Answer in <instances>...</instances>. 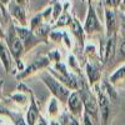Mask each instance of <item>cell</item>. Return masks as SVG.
Here are the masks:
<instances>
[{
	"mask_svg": "<svg viewBox=\"0 0 125 125\" xmlns=\"http://www.w3.org/2000/svg\"><path fill=\"white\" fill-rule=\"evenodd\" d=\"M45 83L49 85L50 90L53 91L58 98H60V99H62V100L66 99V96H68V90L62 88L59 83H56L54 79H51V78H45Z\"/></svg>",
	"mask_w": 125,
	"mask_h": 125,
	"instance_id": "6da1fadb",
	"label": "cell"
},
{
	"mask_svg": "<svg viewBox=\"0 0 125 125\" xmlns=\"http://www.w3.org/2000/svg\"><path fill=\"white\" fill-rule=\"evenodd\" d=\"M99 105H100V114H101V121L103 125H106L108 118H109V113H110V106H109V101L108 99L104 96V94H99Z\"/></svg>",
	"mask_w": 125,
	"mask_h": 125,
	"instance_id": "7a4b0ae2",
	"label": "cell"
},
{
	"mask_svg": "<svg viewBox=\"0 0 125 125\" xmlns=\"http://www.w3.org/2000/svg\"><path fill=\"white\" fill-rule=\"evenodd\" d=\"M69 108L71 109L73 113H79L80 108H81V103H80V98L76 93L71 94L69 98Z\"/></svg>",
	"mask_w": 125,
	"mask_h": 125,
	"instance_id": "3957f363",
	"label": "cell"
},
{
	"mask_svg": "<svg viewBox=\"0 0 125 125\" xmlns=\"http://www.w3.org/2000/svg\"><path fill=\"white\" fill-rule=\"evenodd\" d=\"M85 28H86L88 31L99 28V24H98V21H96V18H95V15H94V11H93L91 8H90V11H89V15H88V20H86Z\"/></svg>",
	"mask_w": 125,
	"mask_h": 125,
	"instance_id": "277c9868",
	"label": "cell"
},
{
	"mask_svg": "<svg viewBox=\"0 0 125 125\" xmlns=\"http://www.w3.org/2000/svg\"><path fill=\"white\" fill-rule=\"evenodd\" d=\"M36 118H38V110H36V106L34 103H31V108L29 109L28 111V118H26V121H28V125H34L35 121H36Z\"/></svg>",
	"mask_w": 125,
	"mask_h": 125,
	"instance_id": "5b68a950",
	"label": "cell"
},
{
	"mask_svg": "<svg viewBox=\"0 0 125 125\" xmlns=\"http://www.w3.org/2000/svg\"><path fill=\"white\" fill-rule=\"evenodd\" d=\"M106 23H108V30H109V33L115 30V28H116L115 15H114V13L110 11V10H108V11H106Z\"/></svg>",
	"mask_w": 125,
	"mask_h": 125,
	"instance_id": "8992f818",
	"label": "cell"
},
{
	"mask_svg": "<svg viewBox=\"0 0 125 125\" xmlns=\"http://www.w3.org/2000/svg\"><path fill=\"white\" fill-rule=\"evenodd\" d=\"M84 100H85V106H86V110L88 113H90L91 115L96 116V106H95V103H94L93 98L90 96H84Z\"/></svg>",
	"mask_w": 125,
	"mask_h": 125,
	"instance_id": "52a82bcc",
	"label": "cell"
},
{
	"mask_svg": "<svg viewBox=\"0 0 125 125\" xmlns=\"http://www.w3.org/2000/svg\"><path fill=\"white\" fill-rule=\"evenodd\" d=\"M21 50H23V45L21 43H20V40L19 39H15L11 41V53L14 54V56H18L20 53H21Z\"/></svg>",
	"mask_w": 125,
	"mask_h": 125,
	"instance_id": "ba28073f",
	"label": "cell"
},
{
	"mask_svg": "<svg viewBox=\"0 0 125 125\" xmlns=\"http://www.w3.org/2000/svg\"><path fill=\"white\" fill-rule=\"evenodd\" d=\"M0 56H1V60H3V62H4L5 68L9 69V65H10V58H9V55H8V53H6L5 48H4L1 44H0Z\"/></svg>",
	"mask_w": 125,
	"mask_h": 125,
	"instance_id": "9c48e42d",
	"label": "cell"
},
{
	"mask_svg": "<svg viewBox=\"0 0 125 125\" xmlns=\"http://www.w3.org/2000/svg\"><path fill=\"white\" fill-rule=\"evenodd\" d=\"M114 44H115V41H114V39H109L108 41V45H106V55H105V60L110 59L114 54Z\"/></svg>",
	"mask_w": 125,
	"mask_h": 125,
	"instance_id": "30bf717a",
	"label": "cell"
},
{
	"mask_svg": "<svg viewBox=\"0 0 125 125\" xmlns=\"http://www.w3.org/2000/svg\"><path fill=\"white\" fill-rule=\"evenodd\" d=\"M124 76H125V68H121L111 76V81H116V80H119V79H121Z\"/></svg>",
	"mask_w": 125,
	"mask_h": 125,
	"instance_id": "8fae6325",
	"label": "cell"
},
{
	"mask_svg": "<svg viewBox=\"0 0 125 125\" xmlns=\"http://www.w3.org/2000/svg\"><path fill=\"white\" fill-rule=\"evenodd\" d=\"M88 74L90 76V80H96L98 76H99V73L94 69L91 65H88Z\"/></svg>",
	"mask_w": 125,
	"mask_h": 125,
	"instance_id": "7c38bea8",
	"label": "cell"
},
{
	"mask_svg": "<svg viewBox=\"0 0 125 125\" xmlns=\"http://www.w3.org/2000/svg\"><path fill=\"white\" fill-rule=\"evenodd\" d=\"M14 14H15L20 20H21L23 23H25V20H24V14H23V11H21V9H20V8H18V6L14 8Z\"/></svg>",
	"mask_w": 125,
	"mask_h": 125,
	"instance_id": "4fadbf2b",
	"label": "cell"
},
{
	"mask_svg": "<svg viewBox=\"0 0 125 125\" xmlns=\"http://www.w3.org/2000/svg\"><path fill=\"white\" fill-rule=\"evenodd\" d=\"M18 34H19V36L21 39H25L29 35V30H26V29H18Z\"/></svg>",
	"mask_w": 125,
	"mask_h": 125,
	"instance_id": "5bb4252c",
	"label": "cell"
},
{
	"mask_svg": "<svg viewBox=\"0 0 125 125\" xmlns=\"http://www.w3.org/2000/svg\"><path fill=\"white\" fill-rule=\"evenodd\" d=\"M68 21H69V16H68V15H64V16H61L60 21H59L58 24H59V25H65Z\"/></svg>",
	"mask_w": 125,
	"mask_h": 125,
	"instance_id": "9a60e30c",
	"label": "cell"
},
{
	"mask_svg": "<svg viewBox=\"0 0 125 125\" xmlns=\"http://www.w3.org/2000/svg\"><path fill=\"white\" fill-rule=\"evenodd\" d=\"M66 125H78V123H76L75 119H73L71 116H69V118H66Z\"/></svg>",
	"mask_w": 125,
	"mask_h": 125,
	"instance_id": "2e32d148",
	"label": "cell"
},
{
	"mask_svg": "<svg viewBox=\"0 0 125 125\" xmlns=\"http://www.w3.org/2000/svg\"><path fill=\"white\" fill-rule=\"evenodd\" d=\"M110 6H116V5H119V3H120V0H108L106 1Z\"/></svg>",
	"mask_w": 125,
	"mask_h": 125,
	"instance_id": "e0dca14e",
	"label": "cell"
},
{
	"mask_svg": "<svg viewBox=\"0 0 125 125\" xmlns=\"http://www.w3.org/2000/svg\"><path fill=\"white\" fill-rule=\"evenodd\" d=\"M84 124H85V125H93V123H91V120H90V118H89L88 114H86L85 118H84Z\"/></svg>",
	"mask_w": 125,
	"mask_h": 125,
	"instance_id": "ac0fdd59",
	"label": "cell"
},
{
	"mask_svg": "<svg viewBox=\"0 0 125 125\" xmlns=\"http://www.w3.org/2000/svg\"><path fill=\"white\" fill-rule=\"evenodd\" d=\"M121 53H123V55H125V41L121 44Z\"/></svg>",
	"mask_w": 125,
	"mask_h": 125,
	"instance_id": "d6986e66",
	"label": "cell"
},
{
	"mask_svg": "<svg viewBox=\"0 0 125 125\" xmlns=\"http://www.w3.org/2000/svg\"><path fill=\"white\" fill-rule=\"evenodd\" d=\"M18 125H25L24 124V121H23V119L20 118V119H18Z\"/></svg>",
	"mask_w": 125,
	"mask_h": 125,
	"instance_id": "ffe728a7",
	"label": "cell"
},
{
	"mask_svg": "<svg viewBox=\"0 0 125 125\" xmlns=\"http://www.w3.org/2000/svg\"><path fill=\"white\" fill-rule=\"evenodd\" d=\"M123 18V29L125 30V16H121Z\"/></svg>",
	"mask_w": 125,
	"mask_h": 125,
	"instance_id": "44dd1931",
	"label": "cell"
},
{
	"mask_svg": "<svg viewBox=\"0 0 125 125\" xmlns=\"http://www.w3.org/2000/svg\"><path fill=\"white\" fill-rule=\"evenodd\" d=\"M38 125H45V123H44L43 120L40 119V120H39V123H38Z\"/></svg>",
	"mask_w": 125,
	"mask_h": 125,
	"instance_id": "7402d4cb",
	"label": "cell"
},
{
	"mask_svg": "<svg viewBox=\"0 0 125 125\" xmlns=\"http://www.w3.org/2000/svg\"><path fill=\"white\" fill-rule=\"evenodd\" d=\"M3 1H4V3H6V1H8V0H3Z\"/></svg>",
	"mask_w": 125,
	"mask_h": 125,
	"instance_id": "603a6c76",
	"label": "cell"
},
{
	"mask_svg": "<svg viewBox=\"0 0 125 125\" xmlns=\"http://www.w3.org/2000/svg\"><path fill=\"white\" fill-rule=\"evenodd\" d=\"M124 4H125V0H124Z\"/></svg>",
	"mask_w": 125,
	"mask_h": 125,
	"instance_id": "cb8c5ba5",
	"label": "cell"
},
{
	"mask_svg": "<svg viewBox=\"0 0 125 125\" xmlns=\"http://www.w3.org/2000/svg\"><path fill=\"white\" fill-rule=\"evenodd\" d=\"M0 34H1V33H0Z\"/></svg>",
	"mask_w": 125,
	"mask_h": 125,
	"instance_id": "d4e9b609",
	"label": "cell"
}]
</instances>
